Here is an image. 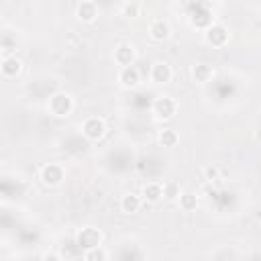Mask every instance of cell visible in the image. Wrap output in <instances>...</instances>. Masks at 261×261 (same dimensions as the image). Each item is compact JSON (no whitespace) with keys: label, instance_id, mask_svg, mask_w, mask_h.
Segmentation results:
<instances>
[{"label":"cell","instance_id":"14","mask_svg":"<svg viewBox=\"0 0 261 261\" xmlns=\"http://www.w3.org/2000/svg\"><path fill=\"white\" fill-rule=\"evenodd\" d=\"M212 75H214V71H212V67L206 65V63H196V65L192 67V77H194L198 84H208V82L212 80Z\"/></svg>","mask_w":261,"mask_h":261},{"label":"cell","instance_id":"10","mask_svg":"<svg viewBox=\"0 0 261 261\" xmlns=\"http://www.w3.org/2000/svg\"><path fill=\"white\" fill-rule=\"evenodd\" d=\"M151 80L155 84H167L171 80V67L165 63V61H157L151 65V71H149Z\"/></svg>","mask_w":261,"mask_h":261},{"label":"cell","instance_id":"23","mask_svg":"<svg viewBox=\"0 0 261 261\" xmlns=\"http://www.w3.org/2000/svg\"><path fill=\"white\" fill-rule=\"evenodd\" d=\"M45 261H61V259H59V255L51 253V255H45Z\"/></svg>","mask_w":261,"mask_h":261},{"label":"cell","instance_id":"2","mask_svg":"<svg viewBox=\"0 0 261 261\" xmlns=\"http://www.w3.org/2000/svg\"><path fill=\"white\" fill-rule=\"evenodd\" d=\"M75 243H77V247L86 253V251H90V249H96V247H100L102 245V232L98 230V228H94V226H84L77 234H75V239H73Z\"/></svg>","mask_w":261,"mask_h":261},{"label":"cell","instance_id":"6","mask_svg":"<svg viewBox=\"0 0 261 261\" xmlns=\"http://www.w3.org/2000/svg\"><path fill=\"white\" fill-rule=\"evenodd\" d=\"M175 108H177V104L171 96H159V98L153 100V112L163 120L171 118L175 114Z\"/></svg>","mask_w":261,"mask_h":261},{"label":"cell","instance_id":"24","mask_svg":"<svg viewBox=\"0 0 261 261\" xmlns=\"http://www.w3.org/2000/svg\"><path fill=\"white\" fill-rule=\"evenodd\" d=\"M206 175H208L210 179H212V177H216V169H214V167H208V169H206Z\"/></svg>","mask_w":261,"mask_h":261},{"label":"cell","instance_id":"9","mask_svg":"<svg viewBox=\"0 0 261 261\" xmlns=\"http://www.w3.org/2000/svg\"><path fill=\"white\" fill-rule=\"evenodd\" d=\"M114 61L118 65H122V67H130L135 63V49H133V45H126V43L118 45L116 51H114Z\"/></svg>","mask_w":261,"mask_h":261},{"label":"cell","instance_id":"1","mask_svg":"<svg viewBox=\"0 0 261 261\" xmlns=\"http://www.w3.org/2000/svg\"><path fill=\"white\" fill-rule=\"evenodd\" d=\"M186 10H188V18L192 27L202 29V31L212 27V8L208 2H190L186 4Z\"/></svg>","mask_w":261,"mask_h":261},{"label":"cell","instance_id":"13","mask_svg":"<svg viewBox=\"0 0 261 261\" xmlns=\"http://www.w3.org/2000/svg\"><path fill=\"white\" fill-rule=\"evenodd\" d=\"M143 198H145L147 202H151V204L159 202V200L163 198V184H159V181H149V184H145V188H143Z\"/></svg>","mask_w":261,"mask_h":261},{"label":"cell","instance_id":"8","mask_svg":"<svg viewBox=\"0 0 261 261\" xmlns=\"http://www.w3.org/2000/svg\"><path fill=\"white\" fill-rule=\"evenodd\" d=\"M169 33H171V27H169V22L163 20V18H157V20H153V22L149 24V37H151L153 41H165V39L169 37Z\"/></svg>","mask_w":261,"mask_h":261},{"label":"cell","instance_id":"5","mask_svg":"<svg viewBox=\"0 0 261 261\" xmlns=\"http://www.w3.org/2000/svg\"><path fill=\"white\" fill-rule=\"evenodd\" d=\"M204 39L212 47H222L228 41V31H226V27H222L218 22H212V27H208L204 31Z\"/></svg>","mask_w":261,"mask_h":261},{"label":"cell","instance_id":"20","mask_svg":"<svg viewBox=\"0 0 261 261\" xmlns=\"http://www.w3.org/2000/svg\"><path fill=\"white\" fill-rule=\"evenodd\" d=\"M84 261H106V251L102 247L90 249V251L84 253Z\"/></svg>","mask_w":261,"mask_h":261},{"label":"cell","instance_id":"22","mask_svg":"<svg viewBox=\"0 0 261 261\" xmlns=\"http://www.w3.org/2000/svg\"><path fill=\"white\" fill-rule=\"evenodd\" d=\"M120 8H122V10H126V14H128V16L139 12V4H122Z\"/></svg>","mask_w":261,"mask_h":261},{"label":"cell","instance_id":"21","mask_svg":"<svg viewBox=\"0 0 261 261\" xmlns=\"http://www.w3.org/2000/svg\"><path fill=\"white\" fill-rule=\"evenodd\" d=\"M126 249H128V253L124 255L122 251H118V261H141L143 259V255H130V251L135 249V243H126Z\"/></svg>","mask_w":261,"mask_h":261},{"label":"cell","instance_id":"15","mask_svg":"<svg viewBox=\"0 0 261 261\" xmlns=\"http://www.w3.org/2000/svg\"><path fill=\"white\" fill-rule=\"evenodd\" d=\"M139 208H141V198L137 194H124L120 198V210L122 212L135 214V212H139Z\"/></svg>","mask_w":261,"mask_h":261},{"label":"cell","instance_id":"18","mask_svg":"<svg viewBox=\"0 0 261 261\" xmlns=\"http://www.w3.org/2000/svg\"><path fill=\"white\" fill-rule=\"evenodd\" d=\"M177 200H179V208L186 210V212H190V210H194V208L198 206V196H196L192 190L181 192V196H179Z\"/></svg>","mask_w":261,"mask_h":261},{"label":"cell","instance_id":"16","mask_svg":"<svg viewBox=\"0 0 261 261\" xmlns=\"http://www.w3.org/2000/svg\"><path fill=\"white\" fill-rule=\"evenodd\" d=\"M20 69H22V63L16 57L4 55V59H2V73H4V77H14Z\"/></svg>","mask_w":261,"mask_h":261},{"label":"cell","instance_id":"11","mask_svg":"<svg viewBox=\"0 0 261 261\" xmlns=\"http://www.w3.org/2000/svg\"><path fill=\"white\" fill-rule=\"evenodd\" d=\"M118 82H120V86H124V88H135V86L141 82L139 69H137L135 65H130V67H120V71H118Z\"/></svg>","mask_w":261,"mask_h":261},{"label":"cell","instance_id":"3","mask_svg":"<svg viewBox=\"0 0 261 261\" xmlns=\"http://www.w3.org/2000/svg\"><path fill=\"white\" fill-rule=\"evenodd\" d=\"M49 112L53 114V116H67L69 112H71V108H73V100H71V96L69 94H63V92H57V94H53L51 98H49Z\"/></svg>","mask_w":261,"mask_h":261},{"label":"cell","instance_id":"17","mask_svg":"<svg viewBox=\"0 0 261 261\" xmlns=\"http://www.w3.org/2000/svg\"><path fill=\"white\" fill-rule=\"evenodd\" d=\"M157 141H159L161 147H175L177 141H179V137H177V133L173 128H163V130H159Z\"/></svg>","mask_w":261,"mask_h":261},{"label":"cell","instance_id":"12","mask_svg":"<svg viewBox=\"0 0 261 261\" xmlns=\"http://www.w3.org/2000/svg\"><path fill=\"white\" fill-rule=\"evenodd\" d=\"M75 14L82 22H94L96 16H98V6H96V2H82L77 6Z\"/></svg>","mask_w":261,"mask_h":261},{"label":"cell","instance_id":"19","mask_svg":"<svg viewBox=\"0 0 261 261\" xmlns=\"http://www.w3.org/2000/svg\"><path fill=\"white\" fill-rule=\"evenodd\" d=\"M163 196L169 198V200H175L181 196V190L175 181H163Z\"/></svg>","mask_w":261,"mask_h":261},{"label":"cell","instance_id":"4","mask_svg":"<svg viewBox=\"0 0 261 261\" xmlns=\"http://www.w3.org/2000/svg\"><path fill=\"white\" fill-rule=\"evenodd\" d=\"M104 133H106V124H104V120L98 118V116H90V118H86L84 124H82V135H84L88 141H100V139L104 137Z\"/></svg>","mask_w":261,"mask_h":261},{"label":"cell","instance_id":"7","mask_svg":"<svg viewBox=\"0 0 261 261\" xmlns=\"http://www.w3.org/2000/svg\"><path fill=\"white\" fill-rule=\"evenodd\" d=\"M63 175L65 173H63V167L59 163H47L41 169V179H43L45 186H57V184H61Z\"/></svg>","mask_w":261,"mask_h":261}]
</instances>
